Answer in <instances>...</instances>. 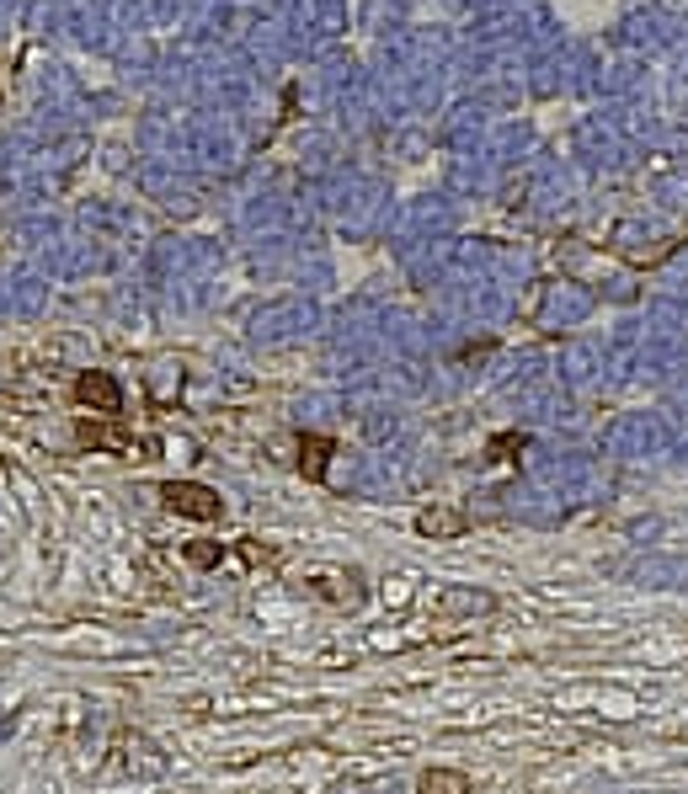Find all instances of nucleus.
I'll return each mask as SVG.
<instances>
[{"mask_svg": "<svg viewBox=\"0 0 688 794\" xmlns=\"http://www.w3.org/2000/svg\"><path fill=\"white\" fill-rule=\"evenodd\" d=\"M438 613L443 618H475V613H492V592L448 587V592H438Z\"/></svg>", "mask_w": 688, "mask_h": 794, "instance_id": "nucleus-4", "label": "nucleus"}, {"mask_svg": "<svg viewBox=\"0 0 688 794\" xmlns=\"http://www.w3.org/2000/svg\"><path fill=\"white\" fill-rule=\"evenodd\" d=\"M417 794H470V779L459 768H428L417 779Z\"/></svg>", "mask_w": 688, "mask_h": 794, "instance_id": "nucleus-6", "label": "nucleus"}, {"mask_svg": "<svg viewBox=\"0 0 688 794\" xmlns=\"http://www.w3.org/2000/svg\"><path fill=\"white\" fill-rule=\"evenodd\" d=\"M124 752H128V768H133L139 779H161V773L171 768V763H166V752H161L150 735H128Z\"/></svg>", "mask_w": 688, "mask_h": 794, "instance_id": "nucleus-2", "label": "nucleus"}, {"mask_svg": "<svg viewBox=\"0 0 688 794\" xmlns=\"http://www.w3.org/2000/svg\"><path fill=\"white\" fill-rule=\"evenodd\" d=\"M161 501H166L177 517H192V523H214V517L225 512V501H219L208 486H198V481H171V486H161Z\"/></svg>", "mask_w": 688, "mask_h": 794, "instance_id": "nucleus-1", "label": "nucleus"}, {"mask_svg": "<svg viewBox=\"0 0 688 794\" xmlns=\"http://www.w3.org/2000/svg\"><path fill=\"white\" fill-rule=\"evenodd\" d=\"M417 534H428V539H459V534H464V512H454V507H428V512H417Z\"/></svg>", "mask_w": 688, "mask_h": 794, "instance_id": "nucleus-5", "label": "nucleus"}, {"mask_svg": "<svg viewBox=\"0 0 688 794\" xmlns=\"http://www.w3.org/2000/svg\"><path fill=\"white\" fill-rule=\"evenodd\" d=\"M326 459H331V443H326V437H305V443H300V470H305L310 481L326 475Z\"/></svg>", "mask_w": 688, "mask_h": 794, "instance_id": "nucleus-7", "label": "nucleus"}, {"mask_svg": "<svg viewBox=\"0 0 688 794\" xmlns=\"http://www.w3.org/2000/svg\"><path fill=\"white\" fill-rule=\"evenodd\" d=\"M75 400H80V406H97L102 417H113V411H118V384H113L107 373H80Z\"/></svg>", "mask_w": 688, "mask_h": 794, "instance_id": "nucleus-3", "label": "nucleus"}, {"mask_svg": "<svg viewBox=\"0 0 688 794\" xmlns=\"http://www.w3.org/2000/svg\"><path fill=\"white\" fill-rule=\"evenodd\" d=\"M188 565H198V571H214V565H219V560H225V550H219V545H188Z\"/></svg>", "mask_w": 688, "mask_h": 794, "instance_id": "nucleus-8", "label": "nucleus"}]
</instances>
